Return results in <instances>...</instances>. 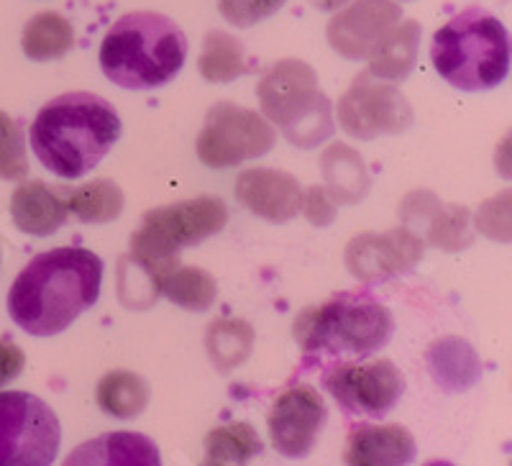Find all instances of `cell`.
Listing matches in <instances>:
<instances>
[{"mask_svg": "<svg viewBox=\"0 0 512 466\" xmlns=\"http://www.w3.org/2000/svg\"><path fill=\"white\" fill-rule=\"evenodd\" d=\"M254 341V328L241 318H218L205 328V351L210 364L221 374L241 367L254 351Z\"/></svg>", "mask_w": 512, "mask_h": 466, "instance_id": "cb8c5ba5", "label": "cell"}, {"mask_svg": "<svg viewBox=\"0 0 512 466\" xmlns=\"http://www.w3.org/2000/svg\"><path fill=\"white\" fill-rule=\"evenodd\" d=\"M11 221L29 236H52L70 221L64 187H52L41 180H26L11 195Z\"/></svg>", "mask_w": 512, "mask_h": 466, "instance_id": "d6986e66", "label": "cell"}, {"mask_svg": "<svg viewBox=\"0 0 512 466\" xmlns=\"http://www.w3.org/2000/svg\"><path fill=\"white\" fill-rule=\"evenodd\" d=\"M277 141V129L262 113L221 100L208 111L195 152L210 169H231L251 159L267 157Z\"/></svg>", "mask_w": 512, "mask_h": 466, "instance_id": "9c48e42d", "label": "cell"}, {"mask_svg": "<svg viewBox=\"0 0 512 466\" xmlns=\"http://www.w3.org/2000/svg\"><path fill=\"white\" fill-rule=\"evenodd\" d=\"M420 36H423V29H420L418 21H413V18L405 21L402 18L400 24L384 36L377 49L367 57L369 75H374L377 80L392 82V85L408 80L413 67L418 65Z\"/></svg>", "mask_w": 512, "mask_h": 466, "instance_id": "7402d4cb", "label": "cell"}, {"mask_svg": "<svg viewBox=\"0 0 512 466\" xmlns=\"http://www.w3.org/2000/svg\"><path fill=\"white\" fill-rule=\"evenodd\" d=\"M300 213L308 218L310 226L315 228H326L336 221L338 216V205L333 203V198L328 195L326 187H308L303 190V205H300Z\"/></svg>", "mask_w": 512, "mask_h": 466, "instance_id": "d6a6232c", "label": "cell"}, {"mask_svg": "<svg viewBox=\"0 0 512 466\" xmlns=\"http://www.w3.org/2000/svg\"><path fill=\"white\" fill-rule=\"evenodd\" d=\"M402 21V8L395 0H351L333 11L326 26V39L336 54L359 62L377 49L379 41Z\"/></svg>", "mask_w": 512, "mask_h": 466, "instance_id": "9a60e30c", "label": "cell"}, {"mask_svg": "<svg viewBox=\"0 0 512 466\" xmlns=\"http://www.w3.org/2000/svg\"><path fill=\"white\" fill-rule=\"evenodd\" d=\"M187 36L169 16L126 13L100 41V70L123 90H157L182 72Z\"/></svg>", "mask_w": 512, "mask_h": 466, "instance_id": "3957f363", "label": "cell"}, {"mask_svg": "<svg viewBox=\"0 0 512 466\" xmlns=\"http://www.w3.org/2000/svg\"><path fill=\"white\" fill-rule=\"evenodd\" d=\"M423 466H456V464H451V461H443V459H433V461H428V464H423Z\"/></svg>", "mask_w": 512, "mask_h": 466, "instance_id": "d590c367", "label": "cell"}, {"mask_svg": "<svg viewBox=\"0 0 512 466\" xmlns=\"http://www.w3.org/2000/svg\"><path fill=\"white\" fill-rule=\"evenodd\" d=\"M338 126L356 141L397 136L413 126V105L392 82L377 80L367 70L354 77L338 105H333Z\"/></svg>", "mask_w": 512, "mask_h": 466, "instance_id": "30bf717a", "label": "cell"}, {"mask_svg": "<svg viewBox=\"0 0 512 466\" xmlns=\"http://www.w3.org/2000/svg\"><path fill=\"white\" fill-rule=\"evenodd\" d=\"M62 466H162V454L144 433L113 431L75 446Z\"/></svg>", "mask_w": 512, "mask_h": 466, "instance_id": "ac0fdd59", "label": "cell"}, {"mask_svg": "<svg viewBox=\"0 0 512 466\" xmlns=\"http://www.w3.org/2000/svg\"><path fill=\"white\" fill-rule=\"evenodd\" d=\"M95 400L105 415L118 420H134L149 405V385L141 374L128 372V369H113L100 377Z\"/></svg>", "mask_w": 512, "mask_h": 466, "instance_id": "d4e9b609", "label": "cell"}, {"mask_svg": "<svg viewBox=\"0 0 512 466\" xmlns=\"http://www.w3.org/2000/svg\"><path fill=\"white\" fill-rule=\"evenodd\" d=\"M200 466H223V464H216V461H210V459H205V461H203V464H200Z\"/></svg>", "mask_w": 512, "mask_h": 466, "instance_id": "8d00e7d4", "label": "cell"}, {"mask_svg": "<svg viewBox=\"0 0 512 466\" xmlns=\"http://www.w3.org/2000/svg\"><path fill=\"white\" fill-rule=\"evenodd\" d=\"M62 426L47 402L31 392H0V466H52Z\"/></svg>", "mask_w": 512, "mask_h": 466, "instance_id": "ba28073f", "label": "cell"}, {"mask_svg": "<svg viewBox=\"0 0 512 466\" xmlns=\"http://www.w3.org/2000/svg\"><path fill=\"white\" fill-rule=\"evenodd\" d=\"M425 369L433 385L446 395H461L479 385L482 379V359L466 338L443 336L425 349Z\"/></svg>", "mask_w": 512, "mask_h": 466, "instance_id": "ffe728a7", "label": "cell"}, {"mask_svg": "<svg viewBox=\"0 0 512 466\" xmlns=\"http://www.w3.org/2000/svg\"><path fill=\"white\" fill-rule=\"evenodd\" d=\"M395 3H405V0H395Z\"/></svg>", "mask_w": 512, "mask_h": 466, "instance_id": "74e56055", "label": "cell"}, {"mask_svg": "<svg viewBox=\"0 0 512 466\" xmlns=\"http://www.w3.org/2000/svg\"><path fill=\"white\" fill-rule=\"evenodd\" d=\"M233 195L251 216L267 223H290L300 216L303 185L277 167H251L236 177Z\"/></svg>", "mask_w": 512, "mask_h": 466, "instance_id": "2e32d148", "label": "cell"}, {"mask_svg": "<svg viewBox=\"0 0 512 466\" xmlns=\"http://www.w3.org/2000/svg\"><path fill=\"white\" fill-rule=\"evenodd\" d=\"M418 446L415 436L400 423L369 426L359 423L349 431L344 449L346 466H410Z\"/></svg>", "mask_w": 512, "mask_h": 466, "instance_id": "e0dca14e", "label": "cell"}, {"mask_svg": "<svg viewBox=\"0 0 512 466\" xmlns=\"http://www.w3.org/2000/svg\"><path fill=\"white\" fill-rule=\"evenodd\" d=\"M121 129L113 103L75 90L41 105L29 129L31 152L52 175L80 180L108 157Z\"/></svg>", "mask_w": 512, "mask_h": 466, "instance_id": "7a4b0ae2", "label": "cell"}, {"mask_svg": "<svg viewBox=\"0 0 512 466\" xmlns=\"http://www.w3.org/2000/svg\"><path fill=\"white\" fill-rule=\"evenodd\" d=\"M29 175L24 126L0 111V180L18 182Z\"/></svg>", "mask_w": 512, "mask_h": 466, "instance_id": "f546056e", "label": "cell"}, {"mask_svg": "<svg viewBox=\"0 0 512 466\" xmlns=\"http://www.w3.org/2000/svg\"><path fill=\"white\" fill-rule=\"evenodd\" d=\"M320 172H323V182H326L323 187L336 205L361 203L372 190V177H369L364 157L344 141H336L328 149H323Z\"/></svg>", "mask_w": 512, "mask_h": 466, "instance_id": "44dd1931", "label": "cell"}, {"mask_svg": "<svg viewBox=\"0 0 512 466\" xmlns=\"http://www.w3.org/2000/svg\"><path fill=\"white\" fill-rule=\"evenodd\" d=\"M228 208L216 195L180 200L146 210L141 226L131 236L128 257L162 280L167 269L180 262V251L198 246L226 228Z\"/></svg>", "mask_w": 512, "mask_h": 466, "instance_id": "52a82bcc", "label": "cell"}, {"mask_svg": "<svg viewBox=\"0 0 512 466\" xmlns=\"http://www.w3.org/2000/svg\"><path fill=\"white\" fill-rule=\"evenodd\" d=\"M198 70L205 80L216 82V85H226V82L239 80L241 75H246L249 62H246L241 39H236V36L223 29L208 31L203 39V49H200Z\"/></svg>", "mask_w": 512, "mask_h": 466, "instance_id": "83f0119b", "label": "cell"}, {"mask_svg": "<svg viewBox=\"0 0 512 466\" xmlns=\"http://www.w3.org/2000/svg\"><path fill=\"white\" fill-rule=\"evenodd\" d=\"M323 385L346 415L379 420L405 395V374L390 359L344 362L328 369Z\"/></svg>", "mask_w": 512, "mask_h": 466, "instance_id": "8fae6325", "label": "cell"}, {"mask_svg": "<svg viewBox=\"0 0 512 466\" xmlns=\"http://www.w3.org/2000/svg\"><path fill=\"white\" fill-rule=\"evenodd\" d=\"M425 244L408 228L364 231L346 244L344 262L354 280L364 285L395 280L410 274L420 264Z\"/></svg>", "mask_w": 512, "mask_h": 466, "instance_id": "7c38bea8", "label": "cell"}, {"mask_svg": "<svg viewBox=\"0 0 512 466\" xmlns=\"http://www.w3.org/2000/svg\"><path fill=\"white\" fill-rule=\"evenodd\" d=\"M103 287V259L85 246H57L26 264L8 290V315L29 336H57L85 310Z\"/></svg>", "mask_w": 512, "mask_h": 466, "instance_id": "6da1fadb", "label": "cell"}, {"mask_svg": "<svg viewBox=\"0 0 512 466\" xmlns=\"http://www.w3.org/2000/svg\"><path fill=\"white\" fill-rule=\"evenodd\" d=\"M395 318L367 292H336L326 303L308 305L292 321V336L303 354L364 362L390 344Z\"/></svg>", "mask_w": 512, "mask_h": 466, "instance_id": "277c9868", "label": "cell"}, {"mask_svg": "<svg viewBox=\"0 0 512 466\" xmlns=\"http://www.w3.org/2000/svg\"><path fill=\"white\" fill-rule=\"evenodd\" d=\"M26 367V354L11 338L0 336V390L11 385L13 379L21 377Z\"/></svg>", "mask_w": 512, "mask_h": 466, "instance_id": "836d02e7", "label": "cell"}, {"mask_svg": "<svg viewBox=\"0 0 512 466\" xmlns=\"http://www.w3.org/2000/svg\"><path fill=\"white\" fill-rule=\"evenodd\" d=\"M477 228L495 241H510V193L495 195L482 203L477 213Z\"/></svg>", "mask_w": 512, "mask_h": 466, "instance_id": "1f68e13d", "label": "cell"}, {"mask_svg": "<svg viewBox=\"0 0 512 466\" xmlns=\"http://www.w3.org/2000/svg\"><path fill=\"white\" fill-rule=\"evenodd\" d=\"M21 47H24V54L31 62L62 59L75 47V29L62 13L41 11L34 18H29V24L24 26Z\"/></svg>", "mask_w": 512, "mask_h": 466, "instance_id": "484cf974", "label": "cell"}, {"mask_svg": "<svg viewBox=\"0 0 512 466\" xmlns=\"http://www.w3.org/2000/svg\"><path fill=\"white\" fill-rule=\"evenodd\" d=\"M326 420V400L315 387H287L269 410L267 426L272 446L285 459H305L315 449Z\"/></svg>", "mask_w": 512, "mask_h": 466, "instance_id": "4fadbf2b", "label": "cell"}, {"mask_svg": "<svg viewBox=\"0 0 512 466\" xmlns=\"http://www.w3.org/2000/svg\"><path fill=\"white\" fill-rule=\"evenodd\" d=\"M287 0H218V11L236 29H251L280 11Z\"/></svg>", "mask_w": 512, "mask_h": 466, "instance_id": "4dcf8cb0", "label": "cell"}, {"mask_svg": "<svg viewBox=\"0 0 512 466\" xmlns=\"http://www.w3.org/2000/svg\"><path fill=\"white\" fill-rule=\"evenodd\" d=\"M318 11H338V8H344L346 3H351V0H310Z\"/></svg>", "mask_w": 512, "mask_h": 466, "instance_id": "e575fe53", "label": "cell"}, {"mask_svg": "<svg viewBox=\"0 0 512 466\" xmlns=\"http://www.w3.org/2000/svg\"><path fill=\"white\" fill-rule=\"evenodd\" d=\"M262 116L297 149H315L336 131L333 103L303 59H280L256 85Z\"/></svg>", "mask_w": 512, "mask_h": 466, "instance_id": "8992f818", "label": "cell"}, {"mask_svg": "<svg viewBox=\"0 0 512 466\" xmlns=\"http://www.w3.org/2000/svg\"><path fill=\"white\" fill-rule=\"evenodd\" d=\"M402 226L413 231L425 246L459 254L474 244L472 213L464 205H448L433 190H410L400 203Z\"/></svg>", "mask_w": 512, "mask_h": 466, "instance_id": "5bb4252c", "label": "cell"}, {"mask_svg": "<svg viewBox=\"0 0 512 466\" xmlns=\"http://www.w3.org/2000/svg\"><path fill=\"white\" fill-rule=\"evenodd\" d=\"M431 62L451 88L492 90L510 75V34L484 8H464L433 34Z\"/></svg>", "mask_w": 512, "mask_h": 466, "instance_id": "5b68a950", "label": "cell"}, {"mask_svg": "<svg viewBox=\"0 0 512 466\" xmlns=\"http://www.w3.org/2000/svg\"><path fill=\"white\" fill-rule=\"evenodd\" d=\"M159 295L182 310L205 313L216 305L218 282L203 267H187V264L177 262L159 280Z\"/></svg>", "mask_w": 512, "mask_h": 466, "instance_id": "603a6c76", "label": "cell"}, {"mask_svg": "<svg viewBox=\"0 0 512 466\" xmlns=\"http://www.w3.org/2000/svg\"><path fill=\"white\" fill-rule=\"evenodd\" d=\"M70 216L80 223H111L123 213L126 195L113 180H93L77 187H64Z\"/></svg>", "mask_w": 512, "mask_h": 466, "instance_id": "4316f807", "label": "cell"}, {"mask_svg": "<svg viewBox=\"0 0 512 466\" xmlns=\"http://www.w3.org/2000/svg\"><path fill=\"white\" fill-rule=\"evenodd\" d=\"M264 451L262 436L244 420L218 426L205 436V459L223 466H246Z\"/></svg>", "mask_w": 512, "mask_h": 466, "instance_id": "f1b7e54d", "label": "cell"}]
</instances>
